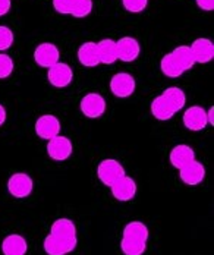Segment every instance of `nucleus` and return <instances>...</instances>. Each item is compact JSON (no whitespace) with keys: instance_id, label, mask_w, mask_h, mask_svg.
Listing matches in <instances>:
<instances>
[{"instance_id":"nucleus-1","label":"nucleus","mask_w":214,"mask_h":255,"mask_svg":"<svg viewBox=\"0 0 214 255\" xmlns=\"http://www.w3.org/2000/svg\"><path fill=\"white\" fill-rule=\"evenodd\" d=\"M150 230L142 222H129L122 230L120 251L123 255H144L147 251V242Z\"/></svg>"},{"instance_id":"nucleus-2","label":"nucleus","mask_w":214,"mask_h":255,"mask_svg":"<svg viewBox=\"0 0 214 255\" xmlns=\"http://www.w3.org/2000/svg\"><path fill=\"white\" fill-rule=\"evenodd\" d=\"M126 175L125 167L116 158H105L97 166V176L105 186H111L114 182Z\"/></svg>"},{"instance_id":"nucleus-3","label":"nucleus","mask_w":214,"mask_h":255,"mask_svg":"<svg viewBox=\"0 0 214 255\" xmlns=\"http://www.w3.org/2000/svg\"><path fill=\"white\" fill-rule=\"evenodd\" d=\"M110 93L117 99H128L136 90V81L128 72H117L110 78L108 82Z\"/></svg>"},{"instance_id":"nucleus-4","label":"nucleus","mask_w":214,"mask_h":255,"mask_svg":"<svg viewBox=\"0 0 214 255\" xmlns=\"http://www.w3.org/2000/svg\"><path fill=\"white\" fill-rule=\"evenodd\" d=\"M82 115L88 119H99L107 110L106 99L100 93H87L80 103Z\"/></svg>"},{"instance_id":"nucleus-5","label":"nucleus","mask_w":214,"mask_h":255,"mask_svg":"<svg viewBox=\"0 0 214 255\" xmlns=\"http://www.w3.org/2000/svg\"><path fill=\"white\" fill-rule=\"evenodd\" d=\"M7 192L16 198V200H24L28 198L31 194H32V189H34V180L32 178L24 173V172H18V173H13L10 178L7 179Z\"/></svg>"},{"instance_id":"nucleus-6","label":"nucleus","mask_w":214,"mask_h":255,"mask_svg":"<svg viewBox=\"0 0 214 255\" xmlns=\"http://www.w3.org/2000/svg\"><path fill=\"white\" fill-rule=\"evenodd\" d=\"M74 153L72 141L65 135H57L47 141V154L54 161H65Z\"/></svg>"},{"instance_id":"nucleus-7","label":"nucleus","mask_w":214,"mask_h":255,"mask_svg":"<svg viewBox=\"0 0 214 255\" xmlns=\"http://www.w3.org/2000/svg\"><path fill=\"white\" fill-rule=\"evenodd\" d=\"M34 62L44 69L52 68L57 62H60V50L54 43H40L34 50Z\"/></svg>"},{"instance_id":"nucleus-8","label":"nucleus","mask_w":214,"mask_h":255,"mask_svg":"<svg viewBox=\"0 0 214 255\" xmlns=\"http://www.w3.org/2000/svg\"><path fill=\"white\" fill-rule=\"evenodd\" d=\"M60 129H62V124H60L59 118L54 115H50V113L41 115L35 121V125H34L35 135L41 139H46V141L57 136L60 133Z\"/></svg>"},{"instance_id":"nucleus-9","label":"nucleus","mask_w":214,"mask_h":255,"mask_svg":"<svg viewBox=\"0 0 214 255\" xmlns=\"http://www.w3.org/2000/svg\"><path fill=\"white\" fill-rule=\"evenodd\" d=\"M47 81L56 88H66L74 81V69L65 62H57L47 69Z\"/></svg>"},{"instance_id":"nucleus-10","label":"nucleus","mask_w":214,"mask_h":255,"mask_svg":"<svg viewBox=\"0 0 214 255\" xmlns=\"http://www.w3.org/2000/svg\"><path fill=\"white\" fill-rule=\"evenodd\" d=\"M110 192L114 200H117L120 203H128L135 198V195L138 192V186H136L134 178L125 175L123 178H120L110 186Z\"/></svg>"},{"instance_id":"nucleus-11","label":"nucleus","mask_w":214,"mask_h":255,"mask_svg":"<svg viewBox=\"0 0 214 255\" xmlns=\"http://www.w3.org/2000/svg\"><path fill=\"white\" fill-rule=\"evenodd\" d=\"M182 122L187 129L192 132H200L209 125L207 121V110L201 106H191L184 112Z\"/></svg>"},{"instance_id":"nucleus-12","label":"nucleus","mask_w":214,"mask_h":255,"mask_svg":"<svg viewBox=\"0 0 214 255\" xmlns=\"http://www.w3.org/2000/svg\"><path fill=\"white\" fill-rule=\"evenodd\" d=\"M117 60L123 63H132L141 54V46L134 37H122L116 41Z\"/></svg>"},{"instance_id":"nucleus-13","label":"nucleus","mask_w":214,"mask_h":255,"mask_svg":"<svg viewBox=\"0 0 214 255\" xmlns=\"http://www.w3.org/2000/svg\"><path fill=\"white\" fill-rule=\"evenodd\" d=\"M189 47L194 54L195 63L206 65V63H210L214 59V43L210 38L200 37V38L194 40Z\"/></svg>"},{"instance_id":"nucleus-14","label":"nucleus","mask_w":214,"mask_h":255,"mask_svg":"<svg viewBox=\"0 0 214 255\" xmlns=\"http://www.w3.org/2000/svg\"><path fill=\"white\" fill-rule=\"evenodd\" d=\"M50 233L63 239L68 242H75L78 244V233H77V226L75 223L68 219V217H60L57 220H54L50 226Z\"/></svg>"},{"instance_id":"nucleus-15","label":"nucleus","mask_w":214,"mask_h":255,"mask_svg":"<svg viewBox=\"0 0 214 255\" xmlns=\"http://www.w3.org/2000/svg\"><path fill=\"white\" fill-rule=\"evenodd\" d=\"M179 178L188 186H197L206 179V167L201 161L194 160L188 166L179 169Z\"/></svg>"},{"instance_id":"nucleus-16","label":"nucleus","mask_w":214,"mask_h":255,"mask_svg":"<svg viewBox=\"0 0 214 255\" xmlns=\"http://www.w3.org/2000/svg\"><path fill=\"white\" fill-rule=\"evenodd\" d=\"M78 244L75 242H68V241H63L57 236H54L52 233H49L46 238H44V242H43V248H44V253L47 255H68L71 254L75 248H77Z\"/></svg>"},{"instance_id":"nucleus-17","label":"nucleus","mask_w":214,"mask_h":255,"mask_svg":"<svg viewBox=\"0 0 214 255\" xmlns=\"http://www.w3.org/2000/svg\"><path fill=\"white\" fill-rule=\"evenodd\" d=\"M0 247L3 255H27L28 253L27 239L19 233H10L4 236Z\"/></svg>"},{"instance_id":"nucleus-18","label":"nucleus","mask_w":214,"mask_h":255,"mask_svg":"<svg viewBox=\"0 0 214 255\" xmlns=\"http://www.w3.org/2000/svg\"><path fill=\"white\" fill-rule=\"evenodd\" d=\"M194 160H197V155L192 147H189L187 144H179L176 147L172 148V151L169 154V161L175 169H182L188 166L189 163H192Z\"/></svg>"},{"instance_id":"nucleus-19","label":"nucleus","mask_w":214,"mask_h":255,"mask_svg":"<svg viewBox=\"0 0 214 255\" xmlns=\"http://www.w3.org/2000/svg\"><path fill=\"white\" fill-rule=\"evenodd\" d=\"M77 57H78V62L85 68L99 66L100 59H99V51H97V43H94V41L82 43L77 51Z\"/></svg>"},{"instance_id":"nucleus-20","label":"nucleus","mask_w":214,"mask_h":255,"mask_svg":"<svg viewBox=\"0 0 214 255\" xmlns=\"http://www.w3.org/2000/svg\"><path fill=\"white\" fill-rule=\"evenodd\" d=\"M100 65H113L117 62V46L111 38H103L97 43Z\"/></svg>"},{"instance_id":"nucleus-21","label":"nucleus","mask_w":214,"mask_h":255,"mask_svg":"<svg viewBox=\"0 0 214 255\" xmlns=\"http://www.w3.org/2000/svg\"><path fill=\"white\" fill-rule=\"evenodd\" d=\"M151 115L154 119H157L160 122H166V121H170L176 115V112L160 94V96L154 97V100L151 102Z\"/></svg>"},{"instance_id":"nucleus-22","label":"nucleus","mask_w":214,"mask_h":255,"mask_svg":"<svg viewBox=\"0 0 214 255\" xmlns=\"http://www.w3.org/2000/svg\"><path fill=\"white\" fill-rule=\"evenodd\" d=\"M161 96L167 100V103L172 106V109L178 113V112H181L184 107H185V104H187V94H185V91L182 90V88H179V87H167L163 93H161Z\"/></svg>"},{"instance_id":"nucleus-23","label":"nucleus","mask_w":214,"mask_h":255,"mask_svg":"<svg viewBox=\"0 0 214 255\" xmlns=\"http://www.w3.org/2000/svg\"><path fill=\"white\" fill-rule=\"evenodd\" d=\"M160 71L161 74L167 78H179L185 74L184 69L181 68V65L176 62V59H175V56L172 54V51H170V53H166V54L161 57Z\"/></svg>"},{"instance_id":"nucleus-24","label":"nucleus","mask_w":214,"mask_h":255,"mask_svg":"<svg viewBox=\"0 0 214 255\" xmlns=\"http://www.w3.org/2000/svg\"><path fill=\"white\" fill-rule=\"evenodd\" d=\"M172 54L175 56L176 62L181 65V68L184 69V72L191 71L197 63H195V59H194V54L191 51V47L187 44H182V46H178L175 50H172Z\"/></svg>"},{"instance_id":"nucleus-25","label":"nucleus","mask_w":214,"mask_h":255,"mask_svg":"<svg viewBox=\"0 0 214 255\" xmlns=\"http://www.w3.org/2000/svg\"><path fill=\"white\" fill-rule=\"evenodd\" d=\"M93 7H94L93 0H74V6H72L71 15L74 18H78V19L87 18L93 12Z\"/></svg>"},{"instance_id":"nucleus-26","label":"nucleus","mask_w":214,"mask_h":255,"mask_svg":"<svg viewBox=\"0 0 214 255\" xmlns=\"http://www.w3.org/2000/svg\"><path fill=\"white\" fill-rule=\"evenodd\" d=\"M15 34L13 31L6 25H0V53H4L13 46Z\"/></svg>"},{"instance_id":"nucleus-27","label":"nucleus","mask_w":214,"mask_h":255,"mask_svg":"<svg viewBox=\"0 0 214 255\" xmlns=\"http://www.w3.org/2000/svg\"><path fill=\"white\" fill-rule=\"evenodd\" d=\"M13 69H15L13 59L6 53H0V79L10 77L13 74Z\"/></svg>"},{"instance_id":"nucleus-28","label":"nucleus","mask_w":214,"mask_h":255,"mask_svg":"<svg viewBox=\"0 0 214 255\" xmlns=\"http://www.w3.org/2000/svg\"><path fill=\"white\" fill-rule=\"evenodd\" d=\"M122 6L131 13H141L147 9L148 0H122Z\"/></svg>"},{"instance_id":"nucleus-29","label":"nucleus","mask_w":214,"mask_h":255,"mask_svg":"<svg viewBox=\"0 0 214 255\" xmlns=\"http://www.w3.org/2000/svg\"><path fill=\"white\" fill-rule=\"evenodd\" d=\"M53 9L60 15H71L74 0H52Z\"/></svg>"},{"instance_id":"nucleus-30","label":"nucleus","mask_w":214,"mask_h":255,"mask_svg":"<svg viewBox=\"0 0 214 255\" xmlns=\"http://www.w3.org/2000/svg\"><path fill=\"white\" fill-rule=\"evenodd\" d=\"M195 3L204 12H213L214 10V0H195Z\"/></svg>"},{"instance_id":"nucleus-31","label":"nucleus","mask_w":214,"mask_h":255,"mask_svg":"<svg viewBox=\"0 0 214 255\" xmlns=\"http://www.w3.org/2000/svg\"><path fill=\"white\" fill-rule=\"evenodd\" d=\"M10 7H12V0H0V16L7 15Z\"/></svg>"},{"instance_id":"nucleus-32","label":"nucleus","mask_w":214,"mask_h":255,"mask_svg":"<svg viewBox=\"0 0 214 255\" xmlns=\"http://www.w3.org/2000/svg\"><path fill=\"white\" fill-rule=\"evenodd\" d=\"M6 118H7V113H6V109L3 104H0V127L6 122Z\"/></svg>"},{"instance_id":"nucleus-33","label":"nucleus","mask_w":214,"mask_h":255,"mask_svg":"<svg viewBox=\"0 0 214 255\" xmlns=\"http://www.w3.org/2000/svg\"><path fill=\"white\" fill-rule=\"evenodd\" d=\"M207 121H209V125H214V107L207 110Z\"/></svg>"}]
</instances>
